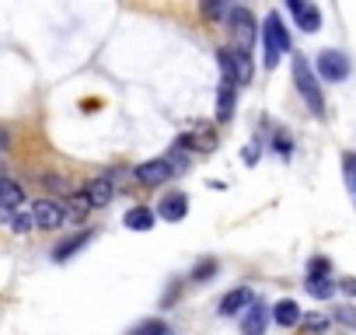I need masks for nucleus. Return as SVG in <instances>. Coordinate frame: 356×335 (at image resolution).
Here are the masks:
<instances>
[{
  "label": "nucleus",
  "mask_w": 356,
  "mask_h": 335,
  "mask_svg": "<svg viewBox=\"0 0 356 335\" xmlns=\"http://www.w3.org/2000/svg\"><path fill=\"white\" fill-rule=\"evenodd\" d=\"M91 241V231H81V234H74V238H67V241H60L56 248H53V259L56 262H67V259H74L84 245Z\"/></svg>",
  "instance_id": "nucleus-12"
},
{
  "label": "nucleus",
  "mask_w": 356,
  "mask_h": 335,
  "mask_svg": "<svg viewBox=\"0 0 356 335\" xmlns=\"http://www.w3.org/2000/svg\"><path fill=\"white\" fill-rule=\"evenodd\" d=\"M234 84H220V91H217V119L220 122H227L231 115H234Z\"/></svg>",
  "instance_id": "nucleus-15"
},
{
  "label": "nucleus",
  "mask_w": 356,
  "mask_h": 335,
  "mask_svg": "<svg viewBox=\"0 0 356 335\" xmlns=\"http://www.w3.org/2000/svg\"><path fill=\"white\" fill-rule=\"evenodd\" d=\"M217 67H220V84H238V74H234V60H231V49H217Z\"/></svg>",
  "instance_id": "nucleus-19"
},
{
  "label": "nucleus",
  "mask_w": 356,
  "mask_h": 335,
  "mask_svg": "<svg viewBox=\"0 0 356 335\" xmlns=\"http://www.w3.org/2000/svg\"><path fill=\"white\" fill-rule=\"evenodd\" d=\"M332 272V262L325 259V255H314L311 262H307V276H328Z\"/></svg>",
  "instance_id": "nucleus-27"
},
{
  "label": "nucleus",
  "mask_w": 356,
  "mask_h": 335,
  "mask_svg": "<svg viewBox=\"0 0 356 335\" xmlns=\"http://www.w3.org/2000/svg\"><path fill=\"white\" fill-rule=\"evenodd\" d=\"M227 11H231L227 0H200V15H203L207 22H224Z\"/></svg>",
  "instance_id": "nucleus-17"
},
{
  "label": "nucleus",
  "mask_w": 356,
  "mask_h": 335,
  "mask_svg": "<svg viewBox=\"0 0 356 335\" xmlns=\"http://www.w3.org/2000/svg\"><path fill=\"white\" fill-rule=\"evenodd\" d=\"M8 227H11L15 234H29V231L35 227V220H32V210H15V213H11V220H8Z\"/></svg>",
  "instance_id": "nucleus-22"
},
{
  "label": "nucleus",
  "mask_w": 356,
  "mask_h": 335,
  "mask_svg": "<svg viewBox=\"0 0 356 335\" xmlns=\"http://www.w3.org/2000/svg\"><path fill=\"white\" fill-rule=\"evenodd\" d=\"M332 318H335L339 325H346V328H353V332H356V307H353V304L335 307V311H332Z\"/></svg>",
  "instance_id": "nucleus-25"
},
{
  "label": "nucleus",
  "mask_w": 356,
  "mask_h": 335,
  "mask_svg": "<svg viewBox=\"0 0 356 335\" xmlns=\"http://www.w3.org/2000/svg\"><path fill=\"white\" fill-rule=\"evenodd\" d=\"M84 196H88L91 206H108L112 196H115V182H112L108 175H95V179L84 186Z\"/></svg>",
  "instance_id": "nucleus-10"
},
{
  "label": "nucleus",
  "mask_w": 356,
  "mask_h": 335,
  "mask_svg": "<svg viewBox=\"0 0 356 335\" xmlns=\"http://www.w3.org/2000/svg\"><path fill=\"white\" fill-rule=\"evenodd\" d=\"M227 25H231V32H234V39H238L241 49H248V46L255 42V35H259L255 15H252L248 8H231V11H227Z\"/></svg>",
  "instance_id": "nucleus-5"
},
{
  "label": "nucleus",
  "mask_w": 356,
  "mask_h": 335,
  "mask_svg": "<svg viewBox=\"0 0 356 335\" xmlns=\"http://www.w3.org/2000/svg\"><path fill=\"white\" fill-rule=\"evenodd\" d=\"M126 227H129V231H150V227H154V210L133 206V210L126 213Z\"/></svg>",
  "instance_id": "nucleus-16"
},
{
  "label": "nucleus",
  "mask_w": 356,
  "mask_h": 335,
  "mask_svg": "<svg viewBox=\"0 0 356 335\" xmlns=\"http://www.w3.org/2000/svg\"><path fill=\"white\" fill-rule=\"evenodd\" d=\"M231 60H234V74H238V84H248L252 81V60H248V49H231Z\"/></svg>",
  "instance_id": "nucleus-18"
},
{
  "label": "nucleus",
  "mask_w": 356,
  "mask_h": 335,
  "mask_svg": "<svg viewBox=\"0 0 356 335\" xmlns=\"http://www.w3.org/2000/svg\"><path fill=\"white\" fill-rule=\"evenodd\" d=\"M314 74L328 84H339L349 77V56L339 53V49H321L318 53V63H314Z\"/></svg>",
  "instance_id": "nucleus-3"
},
{
  "label": "nucleus",
  "mask_w": 356,
  "mask_h": 335,
  "mask_svg": "<svg viewBox=\"0 0 356 335\" xmlns=\"http://www.w3.org/2000/svg\"><path fill=\"white\" fill-rule=\"evenodd\" d=\"M266 325H269V307L252 300L241 314V335H266Z\"/></svg>",
  "instance_id": "nucleus-8"
},
{
  "label": "nucleus",
  "mask_w": 356,
  "mask_h": 335,
  "mask_svg": "<svg viewBox=\"0 0 356 335\" xmlns=\"http://www.w3.org/2000/svg\"><path fill=\"white\" fill-rule=\"evenodd\" d=\"M4 147H11V136H8V129H0V150Z\"/></svg>",
  "instance_id": "nucleus-32"
},
{
  "label": "nucleus",
  "mask_w": 356,
  "mask_h": 335,
  "mask_svg": "<svg viewBox=\"0 0 356 335\" xmlns=\"http://www.w3.org/2000/svg\"><path fill=\"white\" fill-rule=\"evenodd\" d=\"M259 32H262V46H266V67L273 70L283 60V53L290 49V35H286V28H283V22H280L276 11L266 15V22H262Z\"/></svg>",
  "instance_id": "nucleus-2"
},
{
  "label": "nucleus",
  "mask_w": 356,
  "mask_h": 335,
  "mask_svg": "<svg viewBox=\"0 0 356 335\" xmlns=\"http://www.w3.org/2000/svg\"><path fill=\"white\" fill-rule=\"evenodd\" d=\"M304 286H307V293H311L314 300H328V297L335 293L332 272H328V276H307V279H304Z\"/></svg>",
  "instance_id": "nucleus-13"
},
{
  "label": "nucleus",
  "mask_w": 356,
  "mask_h": 335,
  "mask_svg": "<svg viewBox=\"0 0 356 335\" xmlns=\"http://www.w3.org/2000/svg\"><path fill=\"white\" fill-rule=\"evenodd\" d=\"M286 4H290V11H293V18H297V15H300L307 4H311V0H286Z\"/></svg>",
  "instance_id": "nucleus-30"
},
{
  "label": "nucleus",
  "mask_w": 356,
  "mask_h": 335,
  "mask_svg": "<svg viewBox=\"0 0 356 335\" xmlns=\"http://www.w3.org/2000/svg\"><path fill=\"white\" fill-rule=\"evenodd\" d=\"M293 81H297V91H300V98L307 101V108H311L318 119H325L321 84H318V74L311 70V63H307L304 56H293Z\"/></svg>",
  "instance_id": "nucleus-1"
},
{
  "label": "nucleus",
  "mask_w": 356,
  "mask_h": 335,
  "mask_svg": "<svg viewBox=\"0 0 356 335\" xmlns=\"http://www.w3.org/2000/svg\"><path fill=\"white\" fill-rule=\"evenodd\" d=\"M88 210H91V203H88L84 193L81 196H70V203H67V224H81Z\"/></svg>",
  "instance_id": "nucleus-20"
},
{
  "label": "nucleus",
  "mask_w": 356,
  "mask_h": 335,
  "mask_svg": "<svg viewBox=\"0 0 356 335\" xmlns=\"http://www.w3.org/2000/svg\"><path fill=\"white\" fill-rule=\"evenodd\" d=\"M157 213H161V220L178 224V220H182V217L189 213V196H186V193H168V196H161Z\"/></svg>",
  "instance_id": "nucleus-9"
},
{
  "label": "nucleus",
  "mask_w": 356,
  "mask_h": 335,
  "mask_svg": "<svg viewBox=\"0 0 356 335\" xmlns=\"http://www.w3.org/2000/svg\"><path fill=\"white\" fill-rule=\"evenodd\" d=\"M342 175H346V186H349V193L356 199V154H346L342 157Z\"/></svg>",
  "instance_id": "nucleus-23"
},
{
  "label": "nucleus",
  "mask_w": 356,
  "mask_h": 335,
  "mask_svg": "<svg viewBox=\"0 0 356 335\" xmlns=\"http://www.w3.org/2000/svg\"><path fill=\"white\" fill-rule=\"evenodd\" d=\"M297 25H300L304 32H318V28H321V11H318L314 4H307V8L297 15Z\"/></svg>",
  "instance_id": "nucleus-21"
},
{
  "label": "nucleus",
  "mask_w": 356,
  "mask_h": 335,
  "mask_svg": "<svg viewBox=\"0 0 356 335\" xmlns=\"http://www.w3.org/2000/svg\"><path fill=\"white\" fill-rule=\"evenodd\" d=\"M8 179V172H4V164H0V182H4Z\"/></svg>",
  "instance_id": "nucleus-33"
},
{
  "label": "nucleus",
  "mask_w": 356,
  "mask_h": 335,
  "mask_svg": "<svg viewBox=\"0 0 356 335\" xmlns=\"http://www.w3.org/2000/svg\"><path fill=\"white\" fill-rule=\"evenodd\" d=\"M175 172H171V164H168V157H154V161H147V164H140L136 168V182L140 186H164L168 179H171Z\"/></svg>",
  "instance_id": "nucleus-6"
},
{
  "label": "nucleus",
  "mask_w": 356,
  "mask_h": 335,
  "mask_svg": "<svg viewBox=\"0 0 356 335\" xmlns=\"http://www.w3.org/2000/svg\"><path fill=\"white\" fill-rule=\"evenodd\" d=\"M133 335H168V325H164V321H157V318H150V321L136 325V328H133Z\"/></svg>",
  "instance_id": "nucleus-26"
},
{
  "label": "nucleus",
  "mask_w": 356,
  "mask_h": 335,
  "mask_svg": "<svg viewBox=\"0 0 356 335\" xmlns=\"http://www.w3.org/2000/svg\"><path fill=\"white\" fill-rule=\"evenodd\" d=\"M241 157H245V164H255L259 161V143H252L248 150H241Z\"/></svg>",
  "instance_id": "nucleus-29"
},
{
  "label": "nucleus",
  "mask_w": 356,
  "mask_h": 335,
  "mask_svg": "<svg viewBox=\"0 0 356 335\" xmlns=\"http://www.w3.org/2000/svg\"><path fill=\"white\" fill-rule=\"evenodd\" d=\"M304 332H321V328H328V314H300V321H297Z\"/></svg>",
  "instance_id": "nucleus-24"
},
{
  "label": "nucleus",
  "mask_w": 356,
  "mask_h": 335,
  "mask_svg": "<svg viewBox=\"0 0 356 335\" xmlns=\"http://www.w3.org/2000/svg\"><path fill=\"white\" fill-rule=\"evenodd\" d=\"M273 321L283 325V328H293V325L300 321V307H297L293 300H280V304L273 307Z\"/></svg>",
  "instance_id": "nucleus-14"
},
{
  "label": "nucleus",
  "mask_w": 356,
  "mask_h": 335,
  "mask_svg": "<svg viewBox=\"0 0 356 335\" xmlns=\"http://www.w3.org/2000/svg\"><path fill=\"white\" fill-rule=\"evenodd\" d=\"M25 203V189L15 182V179H4L0 182V224H8L15 210H22Z\"/></svg>",
  "instance_id": "nucleus-7"
},
{
  "label": "nucleus",
  "mask_w": 356,
  "mask_h": 335,
  "mask_svg": "<svg viewBox=\"0 0 356 335\" xmlns=\"http://www.w3.org/2000/svg\"><path fill=\"white\" fill-rule=\"evenodd\" d=\"M252 300H255V297H252V290H248V286H234V290H227V293L220 297L217 311H220L224 318H231V314H241Z\"/></svg>",
  "instance_id": "nucleus-11"
},
{
  "label": "nucleus",
  "mask_w": 356,
  "mask_h": 335,
  "mask_svg": "<svg viewBox=\"0 0 356 335\" xmlns=\"http://www.w3.org/2000/svg\"><path fill=\"white\" fill-rule=\"evenodd\" d=\"M32 220H35L39 231H56V227L67 224V206L49 199V196H42V199L32 203Z\"/></svg>",
  "instance_id": "nucleus-4"
},
{
  "label": "nucleus",
  "mask_w": 356,
  "mask_h": 335,
  "mask_svg": "<svg viewBox=\"0 0 356 335\" xmlns=\"http://www.w3.org/2000/svg\"><path fill=\"white\" fill-rule=\"evenodd\" d=\"M213 272H217V262H213V259H207V262H200V265H196L193 279H196V283H207V279H210Z\"/></svg>",
  "instance_id": "nucleus-28"
},
{
  "label": "nucleus",
  "mask_w": 356,
  "mask_h": 335,
  "mask_svg": "<svg viewBox=\"0 0 356 335\" xmlns=\"http://www.w3.org/2000/svg\"><path fill=\"white\" fill-rule=\"evenodd\" d=\"M339 290L353 297V293H356V279H342V283H339Z\"/></svg>",
  "instance_id": "nucleus-31"
}]
</instances>
